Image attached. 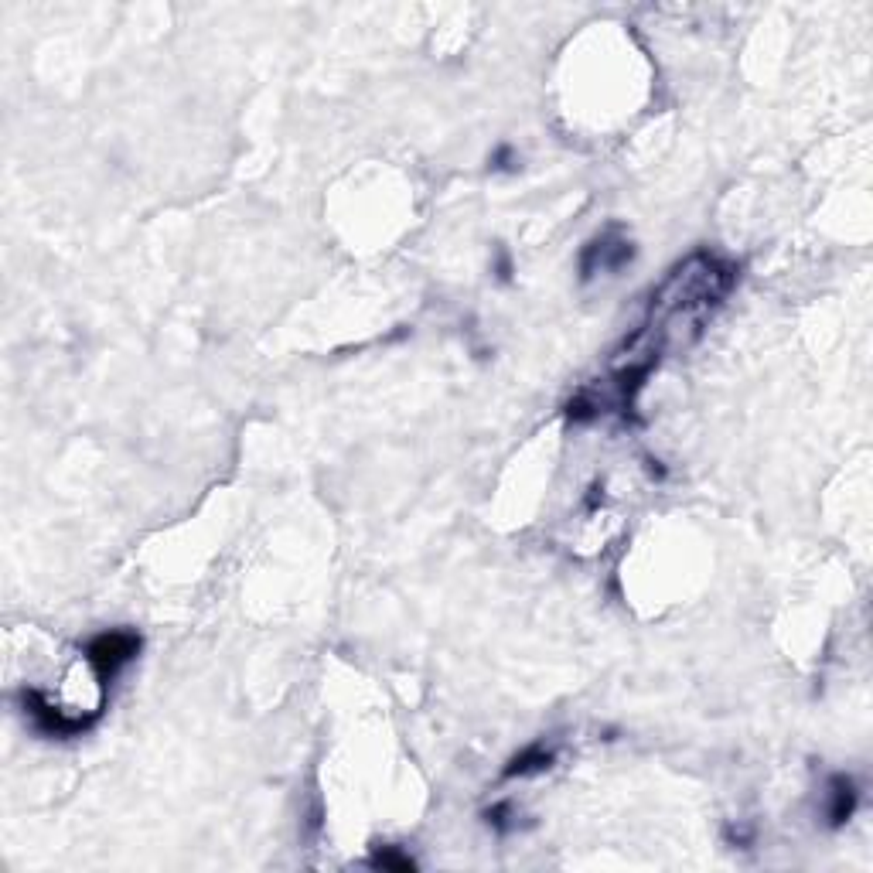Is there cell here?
Listing matches in <instances>:
<instances>
[{
  "label": "cell",
  "mask_w": 873,
  "mask_h": 873,
  "mask_svg": "<svg viewBox=\"0 0 873 873\" xmlns=\"http://www.w3.org/2000/svg\"><path fill=\"white\" fill-rule=\"evenodd\" d=\"M372 867H382V870H413L417 863L410 860L406 853H396V850H382L372 856Z\"/></svg>",
  "instance_id": "5"
},
{
  "label": "cell",
  "mask_w": 873,
  "mask_h": 873,
  "mask_svg": "<svg viewBox=\"0 0 873 873\" xmlns=\"http://www.w3.org/2000/svg\"><path fill=\"white\" fill-rule=\"evenodd\" d=\"M137 652H140V635H133V631H103V635H96L93 642H89L86 659L93 662V669L110 683L123 665L137 659Z\"/></svg>",
  "instance_id": "1"
},
{
  "label": "cell",
  "mask_w": 873,
  "mask_h": 873,
  "mask_svg": "<svg viewBox=\"0 0 873 873\" xmlns=\"http://www.w3.org/2000/svg\"><path fill=\"white\" fill-rule=\"evenodd\" d=\"M856 785H853V778H846V775H836L833 781H829V805H826V819H829V826H843L846 819L853 816L856 812Z\"/></svg>",
  "instance_id": "3"
},
{
  "label": "cell",
  "mask_w": 873,
  "mask_h": 873,
  "mask_svg": "<svg viewBox=\"0 0 873 873\" xmlns=\"http://www.w3.org/2000/svg\"><path fill=\"white\" fill-rule=\"evenodd\" d=\"M631 253H635V246L628 243V239H611V236H601L597 243H590L584 249V256H580V270H584V280H590L594 273H604V270H621Z\"/></svg>",
  "instance_id": "2"
},
{
  "label": "cell",
  "mask_w": 873,
  "mask_h": 873,
  "mask_svg": "<svg viewBox=\"0 0 873 873\" xmlns=\"http://www.w3.org/2000/svg\"><path fill=\"white\" fill-rule=\"evenodd\" d=\"M553 764V751H546L543 744H532L529 751H522L519 758H515L509 768H505V775L515 778V775H532V771H546Z\"/></svg>",
  "instance_id": "4"
}]
</instances>
